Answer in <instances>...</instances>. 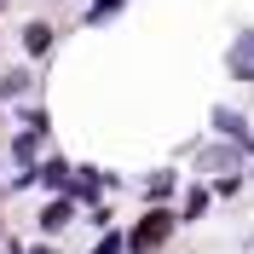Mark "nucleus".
<instances>
[{
	"label": "nucleus",
	"mask_w": 254,
	"mask_h": 254,
	"mask_svg": "<svg viewBox=\"0 0 254 254\" xmlns=\"http://www.w3.org/2000/svg\"><path fill=\"white\" fill-rule=\"evenodd\" d=\"M214 122H220L225 133H231V139L243 144V150H254V139H249V127H243V116H231V110H220V116H214Z\"/></svg>",
	"instance_id": "3"
},
{
	"label": "nucleus",
	"mask_w": 254,
	"mask_h": 254,
	"mask_svg": "<svg viewBox=\"0 0 254 254\" xmlns=\"http://www.w3.org/2000/svg\"><path fill=\"white\" fill-rule=\"evenodd\" d=\"M168 190H174V174H156V179H150V196H156V202L168 196Z\"/></svg>",
	"instance_id": "11"
},
{
	"label": "nucleus",
	"mask_w": 254,
	"mask_h": 254,
	"mask_svg": "<svg viewBox=\"0 0 254 254\" xmlns=\"http://www.w3.org/2000/svg\"><path fill=\"white\" fill-rule=\"evenodd\" d=\"M41 179H47L52 190H64V185H69V168H64V162H47V168H41Z\"/></svg>",
	"instance_id": "6"
},
{
	"label": "nucleus",
	"mask_w": 254,
	"mask_h": 254,
	"mask_svg": "<svg viewBox=\"0 0 254 254\" xmlns=\"http://www.w3.org/2000/svg\"><path fill=\"white\" fill-rule=\"evenodd\" d=\"M29 87V75H0V98H12V93H23Z\"/></svg>",
	"instance_id": "9"
},
{
	"label": "nucleus",
	"mask_w": 254,
	"mask_h": 254,
	"mask_svg": "<svg viewBox=\"0 0 254 254\" xmlns=\"http://www.w3.org/2000/svg\"><path fill=\"white\" fill-rule=\"evenodd\" d=\"M231 69H237V75H254V35H243V41H237V52H231Z\"/></svg>",
	"instance_id": "4"
},
{
	"label": "nucleus",
	"mask_w": 254,
	"mask_h": 254,
	"mask_svg": "<svg viewBox=\"0 0 254 254\" xmlns=\"http://www.w3.org/2000/svg\"><path fill=\"white\" fill-rule=\"evenodd\" d=\"M122 249H127V237H122V231H110V237H98L93 254H122Z\"/></svg>",
	"instance_id": "7"
},
{
	"label": "nucleus",
	"mask_w": 254,
	"mask_h": 254,
	"mask_svg": "<svg viewBox=\"0 0 254 254\" xmlns=\"http://www.w3.org/2000/svg\"><path fill=\"white\" fill-rule=\"evenodd\" d=\"M116 12H122V0H98V6H93V23H104V17H116Z\"/></svg>",
	"instance_id": "10"
},
{
	"label": "nucleus",
	"mask_w": 254,
	"mask_h": 254,
	"mask_svg": "<svg viewBox=\"0 0 254 254\" xmlns=\"http://www.w3.org/2000/svg\"><path fill=\"white\" fill-rule=\"evenodd\" d=\"M174 225H179V220H174V214H162V208H156V214H144V225L133 231V237H127V243H133V254H150V249H162Z\"/></svg>",
	"instance_id": "1"
},
{
	"label": "nucleus",
	"mask_w": 254,
	"mask_h": 254,
	"mask_svg": "<svg viewBox=\"0 0 254 254\" xmlns=\"http://www.w3.org/2000/svg\"><path fill=\"white\" fill-rule=\"evenodd\" d=\"M23 47H29V52H47L52 47V29H47V23H29V29H23Z\"/></svg>",
	"instance_id": "5"
},
{
	"label": "nucleus",
	"mask_w": 254,
	"mask_h": 254,
	"mask_svg": "<svg viewBox=\"0 0 254 254\" xmlns=\"http://www.w3.org/2000/svg\"><path fill=\"white\" fill-rule=\"evenodd\" d=\"M202 208H208V190H190V202H185V220H202Z\"/></svg>",
	"instance_id": "8"
},
{
	"label": "nucleus",
	"mask_w": 254,
	"mask_h": 254,
	"mask_svg": "<svg viewBox=\"0 0 254 254\" xmlns=\"http://www.w3.org/2000/svg\"><path fill=\"white\" fill-rule=\"evenodd\" d=\"M69 220H75V202L64 196V202H52L47 214H41V231H47V237H58V231H64V225H69Z\"/></svg>",
	"instance_id": "2"
}]
</instances>
